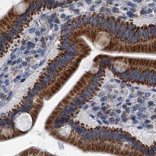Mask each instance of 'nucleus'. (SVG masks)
I'll return each mask as SVG.
<instances>
[{
  "instance_id": "f257e3e1",
  "label": "nucleus",
  "mask_w": 156,
  "mask_h": 156,
  "mask_svg": "<svg viewBox=\"0 0 156 156\" xmlns=\"http://www.w3.org/2000/svg\"><path fill=\"white\" fill-rule=\"evenodd\" d=\"M31 126L32 119L28 113H22L16 121V126L21 131H27Z\"/></svg>"
},
{
  "instance_id": "f03ea898",
  "label": "nucleus",
  "mask_w": 156,
  "mask_h": 156,
  "mask_svg": "<svg viewBox=\"0 0 156 156\" xmlns=\"http://www.w3.org/2000/svg\"><path fill=\"white\" fill-rule=\"evenodd\" d=\"M109 41L108 36L105 33H100L97 37V41H96V44L99 47L102 48L105 45H106L107 43Z\"/></svg>"
}]
</instances>
